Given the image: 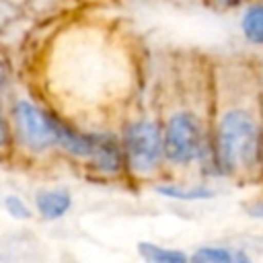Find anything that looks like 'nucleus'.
<instances>
[{
  "label": "nucleus",
  "instance_id": "nucleus-13",
  "mask_svg": "<svg viewBox=\"0 0 263 263\" xmlns=\"http://www.w3.org/2000/svg\"><path fill=\"white\" fill-rule=\"evenodd\" d=\"M12 144H14V136H12L10 119L0 109V156L2 154H8L12 150Z\"/></svg>",
  "mask_w": 263,
  "mask_h": 263
},
{
  "label": "nucleus",
  "instance_id": "nucleus-9",
  "mask_svg": "<svg viewBox=\"0 0 263 263\" xmlns=\"http://www.w3.org/2000/svg\"><path fill=\"white\" fill-rule=\"evenodd\" d=\"M138 253L144 263H189V257L179 249H164L156 242H138Z\"/></svg>",
  "mask_w": 263,
  "mask_h": 263
},
{
  "label": "nucleus",
  "instance_id": "nucleus-14",
  "mask_svg": "<svg viewBox=\"0 0 263 263\" xmlns=\"http://www.w3.org/2000/svg\"><path fill=\"white\" fill-rule=\"evenodd\" d=\"M210 10L216 12H228V10H236V8H245L249 2L253 0H201Z\"/></svg>",
  "mask_w": 263,
  "mask_h": 263
},
{
  "label": "nucleus",
  "instance_id": "nucleus-2",
  "mask_svg": "<svg viewBox=\"0 0 263 263\" xmlns=\"http://www.w3.org/2000/svg\"><path fill=\"white\" fill-rule=\"evenodd\" d=\"M55 119L58 115L45 111L41 105L33 103L31 99L14 101L10 107V125H12L14 142L33 154H41L47 152L49 148H55L58 146Z\"/></svg>",
  "mask_w": 263,
  "mask_h": 263
},
{
  "label": "nucleus",
  "instance_id": "nucleus-17",
  "mask_svg": "<svg viewBox=\"0 0 263 263\" xmlns=\"http://www.w3.org/2000/svg\"><path fill=\"white\" fill-rule=\"evenodd\" d=\"M232 263H253V259H251L245 251L236 249V251H234V261H232Z\"/></svg>",
  "mask_w": 263,
  "mask_h": 263
},
{
  "label": "nucleus",
  "instance_id": "nucleus-12",
  "mask_svg": "<svg viewBox=\"0 0 263 263\" xmlns=\"http://www.w3.org/2000/svg\"><path fill=\"white\" fill-rule=\"evenodd\" d=\"M2 208H4V212H6L10 218H14V220H31V218H33L31 205H29L21 195H16V193H6V195L2 197Z\"/></svg>",
  "mask_w": 263,
  "mask_h": 263
},
{
  "label": "nucleus",
  "instance_id": "nucleus-15",
  "mask_svg": "<svg viewBox=\"0 0 263 263\" xmlns=\"http://www.w3.org/2000/svg\"><path fill=\"white\" fill-rule=\"evenodd\" d=\"M6 88H8V68H6L4 60L0 58V101H2L4 92H6Z\"/></svg>",
  "mask_w": 263,
  "mask_h": 263
},
{
  "label": "nucleus",
  "instance_id": "nucleus-6",
  "mask_svg": "<svg viewBox=\"0 0 263 263\" xmlns=\"http://www.w3.org/2000/svg\"><path fill=\"white\" fill-rule=\"evenodd\" d=\"M72 208V195L64 187H47L35 193V210L43 220H60Z\"/></svg>",
  "mask_w": 263,
  "mask_h": 263
},
{
  "label": "nucleus",
  "instance_id": "nucleus-3",
  "mask_svg": "<svg viewBox=\"0 0 263 263\" xmlns=\"http://www.w3.org/2000/svg\"><path fill=\"white\" fill-rule=\"evenodd\" d=\"M164 158L175 164H189L203 156V129L199 119L189 111H177L168 117L162 132Z\"/></svg>",
  "mask_w": 263,
  "mask_h": 263
},
{
  "label": "nucleus",
  "instance_id": "nucleus-16",
  "mask_svg": "<svg viewBox=\"0 0 263 263\" xmlns=\"http://www.w3.org/2000/svg\"><path fill=\"white\" fill-rule=\"evenodd\" d=\"M247 214L253 218H261L263 220V201H253L247 205Z\"/></svg>",
  "mask_w": 263,
  "mask_h": 263
},
{
  "label": "nucleus",
  "instance_id": "nucleus-1",
  "mask_svg": "<svg viewBox=\"0 0 263 263\" xmlns=\"http://www.w3.org/2000/svg\"><path fill=\"white\" fill-rule=\"evenodd\" d=\"M261 134L255 117L245 109H228L216 127L214 158L220 173H236L255 164Z\"/></svg>",
  "mask_w": 263,
  "mask_h": 263
},
{
  "label": "nucleus",
  "instance_id": "nucleus-8",
  "mask_svg": "<svg viewBox=\"0 0 263 263\" xmlns=\"http://www.w3.org/2000/svg\"><path fill=\"white\" fill-rule=\"evenodd\" d=\"M238 25L247 43L263 45V0L249 2L240 12Z\"/></svg>",
  "mask_w": 263,
  "mask_h": 263
},
{
  "label": "nucleus",
  "instance_id": "nucleus-4",
  "mask_svg": "<svg viewBox=\"0 0 263 263\" xmlns=\"http://www.w3.org/2000/svg\"><path fill=\"white\" fill-rule=\"evenodd\" d=\"M123 156L134 173H150L158 166L164 156L162 132L152 119H138L125 127L123 134Z\"/></svg>",
  "mask_w": 263,
  "mask_h": 263
},
{
  "label": "nucleus",
  "instance_id": "nucleus-5",
  "mask_svg": "<svg viewBox=\"0 0 263 263\" xmlns=\"http://www.w3.org/2000/svg\"><path fill=\"white\" fill-rule=\"evenodd\" d=\"M92 154H90V164L105 175H115L123 166V146L117 142V138L109 132H99L92 134Z\"/></svg>",
  "mask_w": 263,
  "mask_h": 263
},
{
  "label": "nucleus",
  "instance_id": "nucleus-11",
  "mask_svg": "<svg viewBox=\"0 0 263 263\" xmlns=\"http://www.w3.org/2000/svg\"><path fill=\"white\" fill-rule=\"evenodd\" d=\"M234 251L228 247H197L193 255L189 257V263H232L234 261Z\"/></svg>",
  "mask_w": 263,
  "mask_h": 263
},
{
  "label": "nucleus",
  "instance_id": "nucleus-7",
  "mask_svg": "<svg viewBox=\"0 0 263 263\" xmlns=\"http://www.w3.org/2000/svg\"><path fill=\"white\" fill-rule=\"evenodd\" d=\"M55 134H58V146L76 158H90L92 154V134L88 132H80L76 127H72L70 123H66L64 119H55Z\"/></svg>",
  "mask_w": 263,
  "mask_h": 263
},
{
  "label": "nucleus",
  "instance_id": "nucleus-10",
  "mask_svg": "<svg viewBox=\"0 0 263 263\" xmlns=\"http://www.w3.org/2000/svg\"><path fill=\"white\" fill-rule=\"evenodd\" d=\"M156 191L164 197L171 199H183V201H193V199H210L214 197V189L210 187H181V185H158Z\"/></svg>",
  "mask_w": 263,
  "mask_h": 263
}]
</instances>
